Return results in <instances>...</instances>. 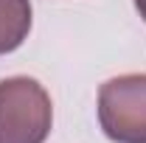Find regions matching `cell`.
Masks as SVG:
<instances>
[{
  "label": "cell",
  "instance_id": "1",
  "mask_svg": "<svg viewBox=\"0 0 146 143\" xmlns=\"http://www.w3.org/2000/svg\"><path fill=\"white\" fill-rule=\"evenodd\" d=\"M54 126V104L36 79L0 81V143H45Z\"/></svg>",
  "mask_w": 146,
  "mask_h": 143
},
{
  "label": "cell",
  "instance_id": "2",
  "mask_svg": "<svg viewBox=\"0 0 146 143\" xmlns=\"http://www.w3.org/2000/svg\"><path fill=\"white\" fill-rule=\"evenodd\" d=\"M98 124L115 143H146V73H124L98 87Z\"/></svg>",
  "mask_w": 146,
  "mask_h": 143
},
{
  "label": "cell",
  "instance_id": "3",
  "mask_svg": "<svg viewBox=\"0 0 146 143\" xmlns=\"http://www.w3.org/2000/svg\"><path fill=\"white\" fill-rule=\"evenodd\" d=\"M31 31V0H0V56L17 51Z\"/></svg>",
  "mask_w": 146,
  "mask_h": 143
},
{
  "label": "cell",
  "instance_id": "4",
  "mask_svg": "<svg viewBox=\"0 0 146 143\" xmlns=\"http://www.w3.org/2000/svg\"><path fill=\"white\" fill-rule=\"evenodd\" d=\"M135 9L141 11V17L146 20V0H135Z\"/></svg>",
  "mask_w": 146,
  "mask_h": 143
}]
</instances>
